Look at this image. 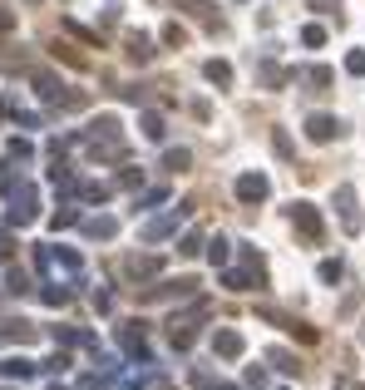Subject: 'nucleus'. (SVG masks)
Returning <instances> with one entry per match:
<instances>
[{
  "label": "nucleus",
  "mask_w": 365,
  "mask_h": 390,
  "mask_svg": "<svg viewBox=\"0 0 365 390\" xmlns=\"http://www.w3.org/2000/svg\"><path fill=\"white\" fill-rule=\"evenodd\" d=\"M207 80H217V85H227V80H232V70H227L222 60H212V65H207Z\"/></svg>",
  "instance_id": "39448f33"
},
{
  "label": "nucleus",
  "mask_w": 365,
  "mask_h": 390,
  "mask_svg": "<svg viewBox=\"0 0 365 390\" xmlns=\"http://www.w3.org/2000/svg\"><path fill=\"white\" fill-rule=\"evenodd\" d=\"M346 70H351V75H365V50H356V55L346 60Z\"/></svg>",
  "instance_id": "0eeeda50"
},
{
  "label": "nucleus",
  "mask_w": 365,
  "mask_h": 390,
  "mask_svg": "<svg viewBox=\"0 0 365 390\" xmlns=\"http://www.w3.org/2000/svg\"><path fill=\"white\" fill-rule=\"evenodd\" d=\"M237 197H242V202H262V197H267V178H262V173L237 178Z\"/></svg>",
  "instance_id": "f257e3e1"
},
{
  "label": "nucleus",
  "mask_w": 365,
  "mask_h": 390,
  "mask_svg": "<svg viewBox=\"0 0 365 390\" xmlns=\"http://www.w3.org/2000/svg\"><path fill=\"white\" fill-rule=\"evenodd\" d=\"M306 134H311L316 143H326V139H336V134H341V124H336V119H326V114H316V119L306 124Z\"/></svg>",
  "instance_id": "7ed1b4c3"
},
{
  "label": "nucleus",
  "mask_w": 365,
  "mask_h": 390,
  "mask_svg": "<svg viewBox=\"0 0 365 390\" xmlns=\"http://www.w3.org/2000/svg\"><path fill=\"white\" fill-rule=\"evenodd\" d=\"M217 351H222V356H237V351H242V341H237L232 331H222V336H217Z\"/></svg>",
  "instance_id": "20e7f679"
},
{
  "label": "nucleus",
  "mask_w": 365,
  "mask_h": 390,
  "mask_svg": "<svg viewBox=\"0 0 365 390\" xmlns=\"http://www.w3.org/2000/svg\"><path fill=\"white\" fill-rule=\"evenodd\" d=\"M296 227L311 237V242H321V217H316V207H306V202H296Z\"/></svg>",
  "instance_id": "f03ea898"
},
{
  "label": "nucleus",
  "mask_w": 365,
  "mask_h": 390,
  "mask_svg": "<svg viewBox=\"0 0 365 390\" xmlns=\"http://www.w3.org/2000/svg\"><path fill=\"white\" fill-rule=\"evenodd\" d=\"M311 5H316V10H331V5H341V0H311Z\"/></svg>",
  "instance_id": "1a4fd4ad"
},
{
  "label": "nucleus",
  "mask_w": 365,
  "mask_h": 390,
  "mask_svg": "<svg viewBox=\"0 0 365 390\" xmlns=\"http://www.w3.org/2000/svg\"><path fill=\"white\" fill-rule=\"evenodd\" d=\"M301 40H306V45H321V40H326V30H321V25H306V30H301Z\"/></svg>",
  "instance_id": "423d86ee"
},
{
  "label": "nucleus",
  "mask_w": 365,
  "mask_h": 390,
  "mask_svg": "<svg viewBox=\"0 0 365 390\" xmlns=\"http://www.w3.org/2000/svg\"><path fill=\"white\" fill-rule=\"evenodd\" d=\"M341 277V262H321V282H336Z\"/></svg>",
  "instance_id": "6e6552de"
}]
</instances>
